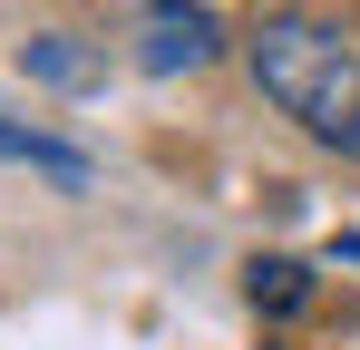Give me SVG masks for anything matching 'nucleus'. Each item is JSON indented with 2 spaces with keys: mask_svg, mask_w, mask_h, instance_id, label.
Returning <instances> with one entry per match:
<instances>
[{
  "mask_svg": "<svg viewBox=\"0 0 360 350\" xmlns=\"http://www.w3.org/2000/svg\"><path fill=\"white\" fill-rule=\"evenodd\" d=\"M243 68L273 108L292 117L311 146L360 156V39L341 20H311V10H273L243 30Z\"/></svg>",
  "mask_w": 360,
  "mask_h": 350,
  "instance_id": "1",
  "label": "nucleus"
},
{
  "mask_svg": "<svg viewBox=\"0 0 360 350\" xmlns=\"http://www.w3.org/2000/svg\"><path fill=\"white\" fill-rule=\"evenodd\" d=\"M214 49H224V20H214L205 0H146V20H136V68L176 78V68H205Z\"/></svg>",
  "mask_w": 360,
  "mask_h": 350,
  "instance_id": "2",
  "label": "nucleus"
},
{
  "mask_svg": "<svg viewBox=\"0 0 360 350\" xmlns=\"http://www.w3.org/2000/svg\"><path fill=\"white\" fill-rule=\"evenodd\" d=\"M0 166H30L49 185H88V156L68 136H49V127H30V117H0Z\"/></svg>",
  "mask_w": 360,
  "mask_h": 350,
  "instance_id": "3",
  "label": "nucleus"
},
{
  "mask_svg": "<svg viewBox=\"0 0 360 350\" xmlns=\"http://www.w3.org/2000/svg\"><path fill=\"white\" fill-rule=\"evenodd\" d=\"M30 68H39V78H59V88H88V78H98V58L68 49V39H30Z\"/></svg>",
  "mask_w": 360,
  "mask_h": 350,
  "instance_id": "4",
  "label": "nucleus"
},
{
  "mask_svg": "<svg viewBox=\"0 0 360 350\" xmlns=\"http://www.w3.org/2000/svg\"><path fill=\"white\" fill-rule=\"evenodd\" d=\"M253 302H263V311H292V302H302V263H283V253L253 263Z\"/></svg>",
  "mask_w": 360,
  "mask_h": 350,
  "instance_id": "5",
  "label": "nucleus"
},
{
  "mask_svg": "<svg viewBox=\"0 0 360 350\" xmlns=\"http://www.w3.org/2000/svg\"><path fill=\"white\" fill-rule=\"evenodd\" d=\"M341 253H351V263H360V233H341Z\"/></svg>",
  "mask_w": 360,
  "mask_h": 350,
  "instance_id": "6",
  "label": "nucleus"
}]
</instances>
